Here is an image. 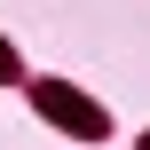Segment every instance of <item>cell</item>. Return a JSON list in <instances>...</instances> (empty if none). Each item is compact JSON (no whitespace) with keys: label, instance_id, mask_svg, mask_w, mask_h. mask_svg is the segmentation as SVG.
<instances>
[{"label":"cell","instance_id":"3","mask_svg":"<svg viewBox=\"0 0 150 150\" xmlns=\"http://www.w3.org/2000/svg\"><path fill=\"white\" fill-rule=\"evenodd\" d=\"M142 150H150V142H142Z\"/></svg>","mask_w":150,"mask_h":150},{"label":"cell","instance_id":"2","mask_svg":"<svg viewBox=\"0 0 150 150\" xmlns=\"http://www.w3.org/2000/svg\"><path fill=\"white\" fill-rule=\"evenodd\" d=\"M8 71H16V55H8V47H0V79H8Z\"/></svg>","mask_w":150,"mask_h":150},{"label":"cell","instance_id":"1","mask_svg":"<svg viewBox=\"0 0 150 150\" xmlns=\"http://www.w3.org/2000/svg\"><path fill=\"white\" fill-rule=\"evenodd\" d=\"M40 111H47V119H55V127H71V134H87V142H95V134H103V111H95V103H87V95H71V87H63V79H40Z\"/></svg>","mask_w":150,"mask_h":150}]
</instances>
